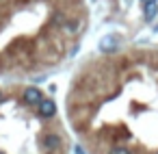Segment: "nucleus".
Instances as JSON below:
<instances>
[{
    "mask_svg": "<svg viewBox=\"0 0 158 154\" xmlns=\"http://www.w3.org/2000/svg\"><path fill=\"white\" fill-rule=\"evenodd\" d=\"M0 154H2V152H0Z\"/></svg>",
    "mask_w": 158,
    "mask_h": 154,
    "instance_id": "9d476101",
    "label": "nucleus"
},
{
    "mask_svg": "<svg viewBox=\"0 0 158 154\" xmlns=\"http://www.w3.org/2000/svg\"><path fill=\"white\" fill-rule=\"evenodd\" d=\"M61 143H63V139H61V135H59V132H48V135H44V137H41V145H44V150L54 152V150H59V148H61Z\"/></svg>",
    "mask_w": 158,
    "mask_h": 154,
    "instance_id": "7ed1b4c3",
    "label": "nucleus"
},
{
    "mask_svg": "<svg viewBox=\"0 0 158 154\" xmlns=\"http://www.w3.org/2000/svg\"><path fill=\"white\" fill-rule=\"evenodd\" d=\"M41 100H44V93H41V89H37V87H26V89L22 91V102L28 104V106H37Z\"/></svg>",
    "mask_w": 158,
    "mask_h": 154,
    "instance_id": "f257e3e1",
    "label": "nucleus"
},
{
    "mask_svg": "<svg viewBox=\"0 0 158 154\" xmlns=\"http://www.w3.org/2000/svg\"><path fill=\"white\" fill-rule=\"evenodd\" d=\"M143 2H152V0H143Z\"/></svg>",
    "mask_w": 158,
    "mask_h": 154,
    "instance_id": "1a4fd4ad",
    "label": "nucleus"
},
{
    "mask_svg": "<svg viewBox=\"0 0 158 154\" xmlns=\"http://www.w3.org/2000/svg\"><path fill=\"white\" fill-rule=\"evenodd\" d=\"M119 50V39L115 35H106L100 39V52L104 54H110V52H117Z\"/></svg>",
    "mask_w": 158,
    "mask_h": 154,
    "instance_id": "20e7f679",
    "label": "nucleus"
},
{
    "mask_svg": "<svg viewBox=\"0 0 158 154\" xmlns=\"http://www.w3.org/2000/svg\"><path fill=\"white\" fill-rule=\"evenodd\" d=\"M37 113H39V117H44V119L54 117V115H56V104H54V100L44 98V100L37 104Z\"/></svg>",
    "mask_w": 158,
    "mask_h": 154,
    "instance_id": "f03ea898",
    "label": "nucleus"
},
{
    "mask_svg": "<svg viewBox=\"0 0 158 154\" xmlns=\"http://www.w3.org/2000/svg\"><path fill=\"white\" fill-rule=\"evenodd\" d=\"M2 102H5V93H2V91H0V104H2Z\"/></svg>",
    "mask_w": 158,
    "mask_h": 154,
    "instance_id": "6e6552de",
    "label": "nucleus"
},
{
    "mask_svg": "<svg viewBox=\"0 0 158 154\" xmlns=\"http://www.w3.org/2000/svg\"><path fill=\"white\" fill-rule=\"evenodd\" d=\"M108 154H132L128 148H123V145H115V148H110V152Z\"/></svg>",
    "mask_w": 158,
    "mask_h": 154,
    "instance_id": "423d86ee",
    "label": "nucleus"
},
{
    "mask_svg": "<svg viewBox=\"0 0 158 154\" xmlns=\"http://www.w3.org/2000/svg\"><path fill=\"white\" fill-rule=\"evenodd\" d=\"M143 13H145V22H152L158 15V2L152 0V2H143Z\"/></svg>",
    "mask_w": 158,
    "mask_h": 154,
    "instance_id": "39448f33",
    "label": "nucleus"
},
{
    "mask_svg": "<svg viewBox=\"0 0 158 154\" xmlns=\"http://www.w3.org/2000/svg\"><path fill=\"white\" fill-rule=\"evenodd\" d=\"M74 154H85V150H82L80 145H76V148H74Z\"/></svg>",
    "mask_w": 158,
    "mask_h": 154,
    "instance_id": "0eeeda50",
    "label": "nucleus"
}]
</instances>
